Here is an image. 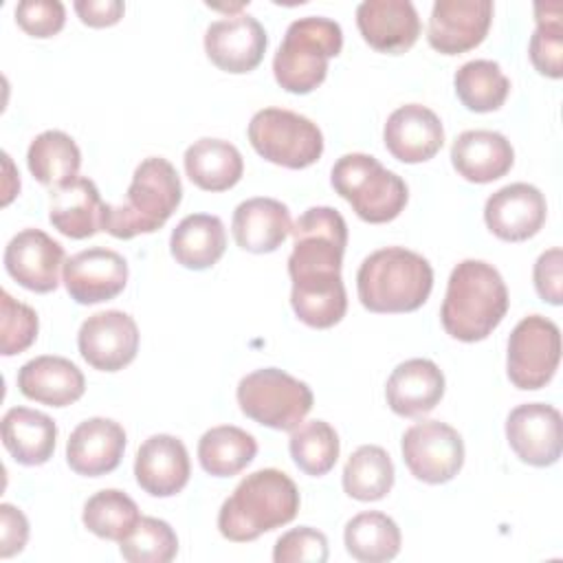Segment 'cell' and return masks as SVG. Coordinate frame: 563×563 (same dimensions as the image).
Instances as JSON below:
<instances>
[{
  "label": "cell",
  "mask_w": 563,
  "mask_h": 563,
  "mask_svg": "<svg viewBox=\"0 0 563 563\" xmlns=\"http://www.w3.org/2000/svg\"><path fill=\"white\" fill-rule=\"evenodd\" d=\"M400 451L409 473L424 484H446L464 464L462 435L440 420L411 424L402 433Z\"/></svg>",
  "instance_id": "8fae6325"
},
{
  "label": "cell",
  "mask_w": 563,
  "mask_h": 563,
  "mask_svg": "<svg viewBox=\"0 0 563 563\" xmlns=\"http://www.w3.org/2000/svg\"><path fill=\"white\" fill-rule=\"evenodd\" d=\"M288 449L299 471L310 477H321L334 468L341 446L332 424L325 420H310L292 429Z\"/></svg>",
  "instance_id": "8d00e7d4"
},
{
  "label": "cell",
  "mask_w": 563,
  "mask_h": 563,
  "mask_svg": "<svg viewBox=\"0 0 563 563\" xmlns=\"http://www.w3.org/2000/svg\"><path fill=\"white\" fill-rule=\"evenodd\" d=\"M343 48V31L330 18L306 15L286 29L273 57L275 81L292 95H308L323 84L330 57Z\"/></svg>",
  "instance_id": "8992f818"
},
{
  "label": "cell",
  "mask_w": 563,
  "mask_h": 563,
  "mask_svg": "<svg viewBox=\"0 0 563 563\" xmlns=\"http://www.w3.org/2000/svg\"><path fill=\"white\" fill-rule=\"evenodd\" d=\"M26 165L37 183L57 189L79 178L81 152L66 132L46 130L31 141Z\"/></svg>",
  "instance_id": "4dcf8cb0"
},
{
  "label": "cell",
  "mask_w": 563,
  "mask_h": 563,
  "mask_svg": "<svg viewBox=\"0 0 563 563\" xmlns=\"http://www.w3.org/2000/svg\"><path fill=\"white\" fill-rule=\"evenodd\" d=\"M266 31L249 13H235L216 20L207 26L205 51L207 57L224 73L242 75L260 66L266 53Z\"/></svg>",
  "instance_id": "2e32d148"
},
{
  "label": "cell",
  "mask_w": 563,
  "mask_h": 563,
  "mask_svg": "<svg viewBox=\"0 0 563 563\" xmlns=\"http://www.w3.org/2000/svg\"><path fill=\"white\" fill-rule=\"evenodd\" d=\"M37 312L13 299L7 290L0 292V352L13 356L33 345L37 336Z\"/></svg>",
  "instance_id": "ab89813d"
},
{
  "label": "cell",
  "mask_w": 563,
  "mask_h": 563,
  "mask_svg": "<svg viewBox=\"0 0 563 563\" xmlns=\"http://www.w3.org/2000/svg\"><path fill=\"white\" fill-rule=\"evenodd\" d=\"M490 22V0H435L427 40L442 55H460L484 42Z\"/></svg>",
  "instance_id": "5bb4252c"
},
{
  "label": "cell",
  "mask_w": 563,
  "mask_h": 563,
  "mask_svg": "<svg viewBox=\"0 0 563 563\" xmlns=\"http://www.w3.org/2000/svg\"><path fill=\"white\" fill-rule=\"evenodd\" d=\"M394 486V462L383 446H358L343 466V490L358 501H378Z\"/></svg>",
  "instance_id": "e575fe53"
},
{
  "label": "cell",
  "mask_w": 563,
  "mask_h": 563,
  "mask_svg": "<svg viewBox=\"0 0 563 563\" xmlns=\"http://www.w3.org/2000/svg\"><path fill=\"white\" fill-rule=\"evenodd\" d=\"M387 152L400 163H424L444 145V128L440 117L420 103L396 108L383 128Z\"/></svg>",
  "instance_id": "d6986e66"
},
{
  "label": "cell",
  "mask_w": 563,
  "mask_h": 563,
  "mask_svg": "<svg viewBox=\"0 0 563 563\" xmlns=\"http://www.w3.org/2000/svg\"><path fill=\"white\" fill-rule=\"evenodd\" d=\"M73 7L79 20L95 29L117 24L125 11V4L121 0H77Z\"/></svg>",
  "instance_id": "f6af8a7d"
},
{
  "label": "cell",
  "mask_w": 563,
  "mask_h": 563,
  "mask_svg": "<svg viewBox=\"0 0 563 563\" xmlns=\"http://www.w3.org/2000/svg\"><path fill=\"white\" fill-rule=\"evenodd\" d=\"M249 141L262 158L288 169L310 167L323 154L317 123L284 108L257 110L249 123Z\"/></svg>",
  "instance_id": "9c48e42d"
},
{
  "label": "cell",
  "mask_w": 563,
  "mask_h": 563,
  "mask_svg": "<svg viewBox=\"0 0 563 563\" xmlns=\"http://www.w3.org/2000/svg\"><path fill=\"white\" fill-rule=\"evenodd\" d=\"M451 163L468 183H493L515 163L510 141L493 130H466L451 145Z\"/></svg>",
  "instance_id": "d4e9b609"
},
{
  "label": "cell",
  "mask_w": 563,
  "mask_h": 563,
  "mask_svg": "<svg viewBox=\"0 0 563 563\" xmlns=\"http://www.w3.org/2000/svg\"><path fill=\"white\" fill-rule=\"evenodd\" d=\"M561 2H537V29L530 37V62L537 73L561 79L563 75V26H561Z\"/></svg>",
  "instance_id": "74e56055"
},
{
  "label": "cell",
  "mask_w": 563,
  "mask_h": 563,
  "mask_svg": "<svg viewBox=\"0 0 563 563\" xmlns=\"http://www.w3.org/2000/svg\"><path fill=\"white\" fill-rule=\"evenodd\" d=\"M15 22L33 37H53L66 22V9L59 0H22L15 7Z\"/></svg>",
  "instance_id": "b9f144b4"
},
{
  "label": "cell",
  "mask_w": 563,
  "mask_h": 563,
  "mask_svg": "<svg viewBox=\"0 0 563 563\" xmlns=\"http://www.w3.org/2000/svg\"><path fill=\"white\" fill-rule=\"evenodd\" d=\"M231 231L240 249L249 253H273L292 231L290 211L275 198H249L235 207Z\"/></svg>",
  "instance_id": "484cf974"
},
{
  "label": "cell",
  "mask_w": 563,
  "mask_h": 563,
  "mask_svg": "<svg viewBox=\"0 0 563 563\" xmlns=\"http://www.w3.org/2000/svg\"><path fill=\"white\" fill-rule=\"evenodd\" d=\"M561 268H563V251L559 246L548 249L534 262L532 279L539 297L552 306H559L563 299L561 292Z\"/></svg>",
  "instance_id": "7bdbcfd3"
},
{
  "label": "cell",
  "mask_w": 563,
  "mask_h": 563,
  "mask_svg": "<svg viewBox=\"0 0 563 563\" xmlns=\"http://www.w3.org/2000/svg\"><path fill=\"white\" fill-rule=\"evenodd\" d=\"M106 202L99 196L97 185L79 176L73 183L51 191L48 220L66 238L84 240L103 231Z\"/></svg>",
  "instance_id": "4316f807"
},
{
  "label": "cell",
  "mask_w": 563,
  "mask_h": 563,
  "mask_svg": "<svg viewBox=\"0 0 563 563\" xmlns=\"http://www.w3.org/2000/svg\"><path fill=\"white\" fill-rule=\"evenodd\" d=\"M290 233L295 240L288 257L290 306L306 325L317 330L332 328L347 310L341 279L347 224L332 207H310L297 218Z\"/></svg>",
  "instance_id": "6da1fadb"
},
{
  "label": "cell",
  "mask_w": 563,
  "mask_h": 563,
  "mask_svg": "<svg viewBox=\"0 0 563 563\" xmlns=\"http://www.w3.org/2000/svg\"><path fill=\"white\" fill-rule=\"evenodd\" d=\"M64 246L40 229L15 233L4 249L7 273L26 290L51 292L59 286Z\"/></svg>",
  "instance_id": "e0dca14e"
},
{
  "label": "cell",
  "mask_w": 563,
  "mask_h": 563,
  "mask_svg": "<svg viewBox=\"0 0 563 563\" xmlns=\"http://www.w3.org/2000/svg\"><path fill=\"white\" fill-rule=\"evenodd\" d=\"M191 475L185 444L169 433L150 435L136 451V484L152 497H172L180 493Z\"/></svg>",
  "instance_id": "ffe728a7"
},
{
  "label": "cell",
  "mask_w": 563,
  "mask_h": 563,
  "mask_svg": "<svg viewBox=\"0 0 563 563\" xmlns=\"http://www.w3.org/2000/svg\"><path fill=\"white\" fill-rule=\"evenodd\" d=\"M257 453L255 438L233 424H220L202 433L198 462L213 477H231L244 471Z\"/></svg>",
  "instance_id": "d6a6232c"
},
{
  "label": "cell",
  "mask_w": 563,
  "mask_h": 563,
  "mask_svg": "<svg viewBox=\"0 0 563 563\" xmlns=\"http://www.w3.org/2000/svg\"><path fill=\"white\" fill-rule=\"evenodd\" d=\"M185 172L205 191H227L244 174L240 150L222 139H198L185 150Z\"/></svg>",
  "instance_id": "f546056e"
},
{
  "label": "cell",
  "mask_w": 563,
  "mask_h": 563,
  "mask_svg": "<svg viewBox=\"0 0 563 563\" xmlns=\"http://www.w3.org/2000/svg\"><path fill=\"white\" fill-rule=\"evenodd\" d=\"M125 451V431L110 418H88L79 422L66 442L68 466L84 477L112 473Z\"/></svg>",
  "instance_id": "7402d4cb"
},
{
  "label": "cell",
  "mask_w": 563,
  "mask_h": 563,
  "mask_svg": "<svg viewBox=\"0 0 563 563\" xmlns=\"http://www.w3.org/2000/svg\"><path fill=\"white\" fill-rule=\"evenodd\" d=\"M506 440L515 455L530 466H552L563 451L561 413L545 402H526L506 418Z\"/></svg>",
  "instance_id": "4fadbf2b"
},
{
  "label": "cell",
  "mask_w": 563,
  "mask_h": 563,
  "mask_svg": "<svg viewBox=\"0 0 563 563\" xmlns=\"http://www.w3.org/2000/svg\"><path fill=\"white\" fill-rule=\"evenodd\" d=\"M139 506L136 501L117 488H103L95 493L81 512L84 526L97 534L99 539L121 543L139 523Z\"/></svg>",
  "instance_id": "d590c367"
},
{
  "label": "cell",
  "mask_w": 563,
  "mask_h": 563,
  "mask_svg": "<svg viewBox=\"0 0 563 563\" xmlns=\"http://www.w3.org/2000/svg\"><path fill=\"white\" fill-rule=\"evenodd\" d=\"M345 550L361 563H385L400 552V528L398 523L378 510L354 515L343 530Z\"/></svg>",
  "instance_id": "1f68e13d"
},
{
  "label": "cell",
  "mask_w": 563,
  "mask_h": 563,
  "mask_svg": "<svg viewBox=\"0 0 563 563\" xmlns=\"http://www.w3.org/2000/svg\"><path fill=\"white\" fill-rule=\"evenodd\" d=\"M455 95L471 112L499 110L510 92V79L493 59H471L455 70Z\"/></svg>",
  "instance_id": "836d02e7"
},
{
  "label": "cell",
  "mask_w": 563,
  "mask_h": 563,
  "mask_svg": "<svg viewBox=\"0 0 563 563\" xmlns=\"http://www.w3.org/2000/svg\"><path fill=\"white\" fill-rule=\"evenodd\" d=\"M29 541V521L24 512L11 504L0 506V556L9 559L24 550Z\"/></svg>",
  "instance_id": "ee69618b"
},
{
  "label": "cell",
  "mask_w": 563,
  "mask_h": 563,
  "mask_svg": "<svg viewBox=\"0 0 563 563\" xmlns=\"http://www.w3.org/2000/svg\"><path fill=\"white\" fill-rule=\"evenodd\" d=\"M299 510L295 482L277 468H260L246 475L224 499L218 512V530L235 543L255 541L264 532L290 523Z\"/></svg>",
  "instance_id": "3957f363"
},
{
  "label": "cell",
  "mask_w": 563,
  "mask_h": 563,
  "mask_svg": "<svg viewBox=\"0 0 563 563\" xmlns=\"http://www.w3.org/2000/svg\"><path fill=\"white\" fill-rule=\"evenodd\" d=\"M227 249V231L218 216L191 213L185 216L169 238L172 257L189 268L205 271L218 264Z\"/></svg>",
  "instance_id": "f1b7e54d"
},
{
  "label": "cell",
  "mask_w": 563,
  "mask_h": 563,
  "mask_svg": "<svg viewBox=\"0 0 563 563\" xmlns=\"http://www.w3.org/2000/svg\"><path fill=\"white\" fill-rule=\"evenodd\" d=\"M444 396V374L429 358H409L394 367L385 385L389 409L402 418H418L435 409Z\"/></svg>",
  "instance_id": "603a6c76"
},
{
  "label": "cell",
  "mask_w": 563,
  "mask_h": 563,
  "mask_svg": "<svg viewBox=\"0 0 563 563\" xmlns=\"http://www.w3.org/2000/svg\"><path fill=\"white\" fill-rule=\"evenodd\" d=\"M18 389L29 400L48 407H68L86 391L81 369L64 356H35L18 372Z\"/></svg>",
  "instance_id": "cb8c5ba5"
},
{
  "label": "cell",
  "mask_w": 563,
  "mask_h": 563,
  "mask_svg": "<svg viewBox=\"0 0 563 563\" xmlns=\"http://www.w3.org/2000/svg\"><path fill=\"white\" fill-rule=\"evenodd\" d=\"M183 200L176 167L163 156H150L134 169L125 200L106 205L103 231L119 240L158 231Z\"/></svg>",
  "instance_id": "5b68a950"
},
{
  "label": "cell",
  "mask_w": 563,
  "mask_h": 563,
  "mask_svg": "<svg viewBox=\"0 0 563 563\" xmlns=\"http://www.w3.org/2000/svg\"><path fill=\"white\" fill-rule=\"evenodd\" d=\"M238 405L242 413L264 427L292 431L310 413L312 389L277 367H264L246 374L238 383Z\"/></svg>",
  "instance_id": "ba28073f"
},
{
  "label": "cell",
  "mask_w": 563,
  "mask_h": 563,
  "mask_svg": "<svg viewBox=\"0 0 563 563\" xmlns=\"http://www.w3.org/2000/svg\"><path fill=\"white\" fill-rule=\"evenodd\" d=\"M508 312V288L499 271L482 260L460 262L449 277L440 310L449 336L475 343L486 339Z\"/></svg>",
  "instance_id": "7a4b0ae2"
},
{
  "label": "cell",
  "mask_w": 563,
  "mask_h": 563,
  "mask_svg": "<svg viewBox=\"0 0 563 563\" xmlns=\"http://www.w3.org/2000/svg\"><path fill=\"white\" fill-rule=\"evenodd\" d=\"M55 442L57 424L51 416L29 407H11L2 416V444L18 464H46L53 457Z\"/></svg>",
  "instance_id": "83f0119b"
},
{
  "label": "cell",
  "mask_w": 563,
  "mask_h": 563,
  "mask_svg": "<svg viewBox=\"0 0 563 563\" xmlns=\"http://www.w3.org/2000/svg\"><path fill=\"white\" fill-rule=\"evenodd\" d=\"M119 552L130 563H169L178 552V537L167 521L141 517L119 543Z\"/></svg>",
  "instance_id": "f35d334b"
},
{
  "label": "cell",
  "mask_w": 563,
  "mask_h": 563,
  "mask_svg": "<svg viewBox=\"0 0 563 563\" xmlns=\"http://www.w3.org/2000/svg\"><path fill=\"white\" fill-rule=\"evenodd\" d=\"M561 361V330L554 321L530 314L523 317L508 336L506 372L517 389L545 387Z\"/></svg>",
  "instance_id": "30bf717a"
},
{
  "label": "cell",
  "mask_w": 563,
  "mask_h": 563,
  "mask_svg": "<svg viewBox=\"0 0 563 563\" xmlns=\"http://www.w3.org/2000/svg\"><path fill=\"white\" fill-rule=\"evenodd\" d=\"M79 354L99 372H119L139 352L136 321L123 310H101L90 314L77 334Z\"/></svg>",
  "instance_id": "7c38bea8"
},
{
  "label": "cell",
  "mask_w": 563,
  "mask_h": 563,
  "mask_svg": "<svg viewBox=\"0 0 563 563\" xmlns=\"http://www.w3.org/2000/svg\"><path fill=\"white\" fill-rule=\"evenodd\" d=\"M548 205L543 194L528 183H512L488 196L484 222L493 235L506 242H523L537 235L545 222Z\"/></svg>",
  "instance_id": "ac0fdd59"
},
{
  "label": "cell",
  "mask_w": 563,
  "mask_h": 563,
  "mask_svg": "<svg viewBox=\"0 0 563 563\" xmlns=\"http://www.w3.org/2000/svg\"><path fill=\"white\" fill-rule=\"evenodd\" d=\"M433 268L405 246L378 249L363 260L356 273V292L363 308L378 314L418 310L431 295Z\"/></svg>",
  "instance_id": "277c9868"
},
{
  "label": "cell",
  "mask_w": 563,
  "mask_h": 563,
  "mask_svg": "<svg viewBox=\"0 0 563 563\" xmlns=\"http://www.w3.org/2000/svg\"><path fill=\"white\" fill-rule=\"evenodd\" d=\"M330 183L354 213L369 224L391 222L409 198L405 180L363 152L341 156L332 167Z\"/></svg>",
  "instance_id": "52a82bcc"
},
{
  "label": "cell",
  "mask_w": 563,
  "mask_h": 563,
  "mask_svg": "<svg viewBox=\"0 0 563 563\" xmlns=\"http://www.w3.org/2000/svg\"><path fill=\"white\" fill-rule=\"evenodd\" d=\"M275 563H323L328 561V539L323 532L299 526L284 532L273 548Z\"/></svg>",
  "instance_id": "60d3db41"
},
{
  "label": "cell",
  "mask_w": 563,
  "mask_h": 563,
  "mask_svg": "<svg viewBox=\"0 0 563 563\" xmlns=\"http://www.w3.org/2000/svg\"><path fill=\"white\" fill-rule=\"evenodd\" d=\"M356 26L372 48L389 55L405 53L420 35V18L409 0H363Z\"/></svg>",
  "instance_id": "44dd1931"
},
{
  "label": "cell",
  "mask_w": 563,
  "mask_h": 563,
  "mask_svg": "<svg viewBox=\"0 0 563 563\" xmlns=\"http://www.w3.org/2000/svg\"><path fill=\"white\" fill-rule=\"evenodd\" d=\"M128 284V262L112 249L92 246L70 255L64 264V286L70 299L92 306L114 299Z\"/></svg>",
  "instance_id": "9a60e30c"
}]
</instances>
